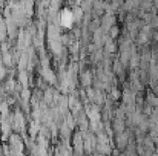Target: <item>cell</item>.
Segmentation results:
<instances>
[{
  "label": "cell",
  "mask_w": 158,
  "mask_h": 156,
  "mask_svg": "<svg viewBox=\"0 0 158 156\" xmlns=\"http://www.w3.org/2000/svg\"><path fill=\"white\" fill-rule=\"evenodd\" d=\"M60 20H61V25L63 26H66V28H69L72 23H74V14L71 12V11H63L61 12V17H60Z\"/></svg>",
  "instance_id": "6da1fadb"
}]
</instances>
